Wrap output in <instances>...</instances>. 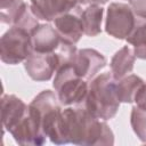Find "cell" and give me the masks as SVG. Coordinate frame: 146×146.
<instances>
[{"mask_svg": "<svg viewBox=\"0 0 146 146\" xmlns=\"http://www.w3.org/2000/svg\"><path fill=\"white\" fill-rule=\"evenodd\" d=\"M83 106L92 116L104 121L111 120L116 115L120 100L116 95V80L110 72L97 74L89 81Z\"/></svg>", "mask_w": 146, "mask_h": 146, "instance_id": "6da1fadb", "label": "cell"}, {"mask_svg": "<svg viewBox=\"0 0 146 146\" xmlns=\"http://www.w3.org/2000/svg\"><path fill=\"white\" fill-rule=\"evenodd\" d=\"M29 111L36 120L42 133L52 144L64 145L62 138V104L55 91L50 89L39 92L29 104Z\"/></svg>", "mask_w": 146, "mask_h": 146, "instance_id": "7a4b0ae2", "label": "cell"}, {"mask_svg": "<svg viewBox=\"0 0 146 146\" xmlns=\"http://www.w3.org/2000/svg\"><path fill=\"white\" fill-rule=\"evenodd\" d=\"M52 87L62 106L83 105L89 89V81L79 76L71 63H67L57 70Z\"/></svg>", "mask_w": 146, "mask_h": 146, "instance_id": "3957f363", "label": "cell"}, {"mask_svg": "<svg viewBox=\"0 0 146 146\" xmlns=\"http://www.w3.org/2000/svg\"><path fill=\"white\" fill-rule=\"evenodd\" d=\"M92 116L83 105L66 106L62 111V138L64 144L88 145L92 122Z\"/></svg>", "mask_w": 146, "mask_h": 146, "instance_id": "277c9868", "label": "cell"}, {"mask_svg": "<svg viewBox=\"0 0 146 146\" xmlns=\"http://www.w3.org/2000/svg\"><path fill=\"white\" fill-rule=\"evenodd\" d=\"M31 32L10 26L0 39V58L7 65L24 63L31 52Z\"/></svg>", "mask_w": 146, "mask_h": 146, "instance_id": "5b68a950", "label": "cell"}, {"mask_svg": "<svg viewBox=\"0 0 146 146\" xmlns=\"http://www.w3.org/2000/svg\"><path fill=\"white\" fill-rule=\"evenodd\" d=\"M137 19L130 5L112 2L106 10L105 31L114 39L127 40L136 26Z\"/></svg>", "mask_w": 146, "mask_h": 146, "instance_id": "8992f818", "label": "cell"}, {"mask_svg": "<svg viewBox=\"0 0 146 146\" xmlns=\"http://www.w3.org/2000/svg\"><path fill=\"white\" fill-rule=\"evenodd\" d=\"M0 19L3 24L23 27L30 32L40 24L24 0H0Z\"/></svg>", "mask_w": 146, "mask_h": 146, "instance_id": "52a82bcc", "label": "cell"}, {"mask_svg": "<svg viewBox=\"0 0 146 146\" xmlns=\"http://www.w3.org/2000/svg\"><path fill=\"white\" fill-rule=\"evenodd\" d=\"M60 67V58L57 51L38 52L31 51L24 62L27 75L38 82L50 80Z\"/></svg>", "mask_w": 146, "mask_h": 146, "instance_id": "ba28073f", "label": "cell"}, {"mask_svg": "<svg viewBox=\"0 0 146 146\" xmlns=\"http://www.w3.org/2000/svg\"><path fill=\"white\" fill-rule=\"evenodd\" d=\"M106 57L92 48L78 49L71 60V65L75 73L87 81L94 79L100 70L106 66Z\"/></svg>", "mask_w": 146, "mask_h": 146, "instance_id": "9c48e42d", "label": "cell"}, {"mask_svg": "<svg viewBox=\"0 0 146 146\" xmlns=\"http://www.w3.org/2000/svg\"><path fill=\"white\" fill-rule=\"evenodd\" d=\"M80 13L81 6H78L72 10L59 15L52 21L54 26L62 39L73 44H76L84 34Z\"/></svg>", "mask_w": 146, "mask_h": 146, "instance_id": "30bf717a", "label": "cell"}, {"mask_svg": "<svg viewBox=\"0 0 146 146\" xmlns=\"http://www.w3.org/2000/svg\"><path fill=\"white\" fill-rule=\"evenodd\" d=\"M63 39L51 24H39L31 32V51L54 52L60 46Z\"/></svg>", "mask_w": 146, "mask_h": 146, "instance_id": "8fae6325", "label": "cell"}, {"mask_svg": "<svg viewBox=\"0 0 146 146\" xmlns=\"http://www.w3.org/2000/svg\"><path fill=\"white\" fill-rule=\"evenodd\" d=\"M79 5L76 0H31L30 7L39 21L52 22L59 15L67 13Z\"/></svg>", "mask_w": 146, "mask_h": 146, "instance_id": "7c38bea8", "label": "cell"}, {"mask_svg": "<svg viewBox=\"0 0 146 146\" xmlns=\"http://www.w3.org/2000/svg\"><path fill=\"white\" fill-rule=\"evenodd\" d=\"M29 112L26 105L15 95H2L1 97V120L5 131H10Z\"/></svg>", "mask_w": 146, "mask_h": 146, "instance_id": "4fadbf2b", "label": "cell"}, {"mask_svg": "<svg viewBox=\"0 0 146 146\" xmlns=\"http://www.w3.org/2000/svg\"><path fill=\"white\" fill-rule=\"evenodd\" d=\"M135 60H136V55L133 48L130 44L123 46L121 49H119L113 55L110 62L111 74L113 75V78L115 80H120L125 75L130 74L133 70Z\"/></svg>", "mask_w": 146, "mask_h": 146, "instance_id": "5bb4252c", "label": "cell"}, {"mask_svg": "<svg viewBox=\"0 0 146 146\" xmlns=\"http://www.w3.org/2000/svg\"><path fill=\"white\" fill-rule=\"evenodd\" d=\"M83 32L87 36H96L102 32L104 8L100 5H89L81 9Z\"/></svg>", "mask_w": 146, "mask_h": 146, "instance_id": "9a60e30c", "label": "cell"}, {"mask_svg": "<svg viewBox=\"0 0 146 146\" xmlns=\"http://www.w3.org/2000/svg\"><path fill=\"white\" fill-rule=\"evenodd\" d=\"M144 83V80L136 74H128L116 80V95L120 103H135V97Z\"/></svg>", "mask_w": 146, "mask_h": 146, "instance_id": "2e32d148", "label": "cell"}, {"mask_svg": "<svg viewBox=\"0 0 146 146\" xmlns=\"http://www.w3.org/2000/svg\"><path fill=\"white\" fill-rule=\"evenodd\" d=\"M125 41L133 48L136 58L146 59V19H137L133 31Z\"/></svg>", "mask_w": 146, "mask_h": 146, "instance_id": "e0dca14e", "label": "cell"}, {"mask_svg": "<svg viewBox=\"0 0 146 146\" xmlns=\"http://www.w3.org/2000/svg\"><path fill=\"white\" fill-rule=\"evenodd\" d=\"M130 124L138 139L146 143V106L135 105L131 108Z\"/></svg>", "mask_w": 146, "mask_h": 146, "instance_id": "ac0fdd59", "label": "cell"}, {"mask_svg": "<svg viewBox=\"0 0 146 146\" xmlns=\"http://www.w3.org/2000/svg\"><path fill=\"white\" fill-rule=\"evenodd\" d=\"M129 5L137 18L146 19V0H129Z\"/></svg>", "mask_w": 146, "mask_h": 146, "instance_id": "d6986e66", "label": "cell"}, {"mask_svg": "<svg viewBox=\"0 0 146 146\" xmlns=\"http://www.w3.org/2000/svg\"><path fill=\"white\" fill-rule=\"evenodd\" d=\"M135 104L140 105V106H146V82L145 81L141 84V87L139 88V90L135 97Z\"/></svg>", "mask_w": 146, "mask_h": 146, "instance_id": "ffe728a7", "label": "cell"}, {"mask_svg": "<svg viewBox=\"0 0 146 146\" xmlns=\"http://www.w3.org/2000/svg\"><path fill=\"white\" fill-rule=\"evenodd\" d=\"M108 0H76L79 6H89V5H105Z\"/></svg>", "mask_w": 146, "mask_h": 146, "instance_id": "44dd1931", "label": "cell"}, {"mask_svg": "<svg viewBox=\"0 0 146 146\" xmlns=\"http://www.w3.org/2000/svg\"><path fill=\"white\" fill-rule=\"evenodd\" d=\"M128 1H129V0H128Z\"/></svg>", "mask_w": 146, "mask_h": 146, "instance_id": "7402d4cb", "label": "cell"}]
</instances>
